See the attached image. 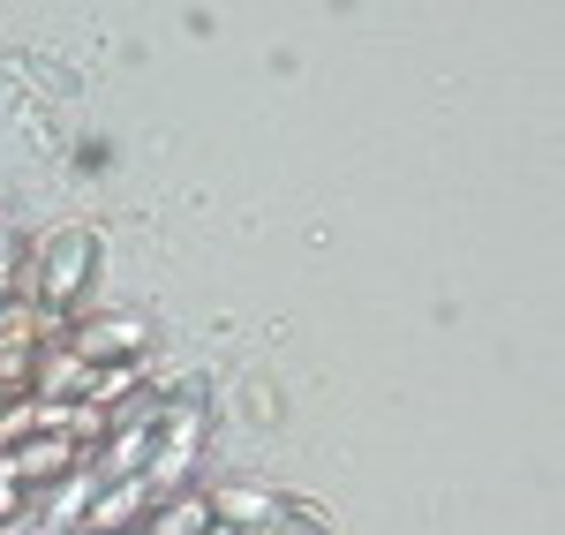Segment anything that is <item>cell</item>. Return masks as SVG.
Here are the masks:
<instances>
[{
	"label": "cell",
	"instance_id": "cell-1",
	"mask_svg": "<svg viewBox=\"0 0 565 535\" xmlns=\"http://www.w3.org/2000/svg\"><path fill=\"white\" fill-rule=\"evenodd\" d=\"M196 452H204V385L189 377L174 400H167V438L151 446V460H143V483L159 497H174L181 483H189V468H196Z\"/></svg>",
	"mask_w": 565,
	"mask_h": 535
},
{
	"label": "cell",
	"instance_id": "cell-2",
	"mask_svg": "<svg viewBox=\"0 0 565 535\" xmlns=\"http://www.w3.org/2000/svg\"><path fill=\"white\" fill-rule=\"evenodd\" d=\"M90 265H98V234H84V226H68V234H53L45 249H31V271H39V310L61 317L76 295H84Z\"/></svg>",
	"mask_w": 565,
	"mask_h": 535
},
{
	"label": "cell",
	"instance_id": "cell-3",
	"mask_svg": "<svg viewBox=\"0 0 565 535\" xmlns=\"http://www.w3.org/2000/svg\"><path fill=\"white\" fill-rule=\"evenodd\" d=\"M151 505H159V491H151L143 475L98 483V497H90V513H84V535H129V528L151 521Z\"/></svg>",
	"mask_w": 565,
	"mask_h": 535
},
{
	"label": "cell",
	"instance_id": "cell-4",
	"mask_svg": "<svg viewBox=\"0 0 565 535\" xmlns=\"http://www.w3.org/2000/svg\"><path fill=\"white\" fill-rule=\"evenodd\" d=\"M8 468H15V483H23V491H53L61 475H76V468H84V446L53 430V438H31V446H15V452H8Z\"/></svg>",
	"mask_w": 565,
	"mask_h": 535
},
{
	"label": "cell",
	"instance_id": "cell-5",
	"mask_svg": "<svg viewBox=\"0 0 565 535\" xmlns=\"http://www.w3.org/2000/svg\"><path fill=\"white\" fill-rule=\"evenodd\" d=\"M143 340H151V324H143V317H98V324L76 332V347H68V355L98 370V362H136V355H143Z\"/></svg>",
	"mask_w": 565,
	"mask_h": 535
},
{
	"label": "cell",
	"instance_id": "cell-6",
	"mask_svg": "<svg viewBox=\"0 0 565 535\" xmlns=\"http://www.w3.org/2000/svg\"><path fill=\"white\" fill-rule=\"evenodd\" d=\"M212 505V521L218 528H234V535H257L271 513H279V497H264V491H218V497H204Z\"/></svg>",
	"mask_w": 565,
	"mask_h": 535
},
{
	"label": "cell",
	"instance_id": "cell-7",
	"mask_svg": "<svg viewBox=\"0 0 565 535\" xmlns=\"http://www.w3.org/2000/svg\"><path fill=\"white\" fill-rule=\"evenodd\" d=\"M84 377H90V362H76L68 347H61V355H39L31 393H39V400H76V393H84Z\"/></svg>",
	"mask_w": 565,
	"mask_h": 535
},
{
	"label": "cell",
	"instance_id": "cell-8",
	"mask_svg": "<svg viewBox=\"0 0 565 535\" xmlns=\"http://www.w3.org/2000/svg\"><path fill=\"white\" fill-rule=\"evenodd\" d=\"M136 393V362H98L84 377V393H76V407H98V415H114V407Z\"/></svg>",
	"mask_w": 565,
	"mask_h": 535
},
{
	"label": "cell",
	"instance_id": "cell-9",
	"mask_svg": "<svg viewBox=\"0 0 565 535\" xmlns=\"http://www.w3.org/2000/svg\"><path fill=\"white\" fill-rule=\"evenodd\" d=\"M143 528H151V535H204V528H212V505H204L196 491H174Z\"/></svg>",
	"mask_w": 565,
	"mask_h": 535
},
{
	"label": "cell",
	"instance_id": "cell-10",
	"mask_svg": "<svg viewBox=\"0 0 565 535\" xmlns=\"http://www.w3.org/2000/svg\"><path fill=\"white\" fill-rule=\"evenodd\" d=\"M23 505H31V491L15 483V468H8V452H0V528H8V521H15Z\"/></svg>",
	"mask_w": 565,
	"mask_h": 535
},
{
	"label": "cell",
	"instance_id": "cell-11",
	"mask_svg": "<svg viewBox=\"0 0 565 535\" xmlns=\"http://www.w3.org/2000/svg\"><path fill=\"white\" fill-rule=\"evenodd\" d=\"M15 271H23V257H15V234H8V220H0V302L15 295Z\"/></svg>",
	"mask_w": 565,
	"mask_h": 535
},
{
	"label": "cell",
	"instance_id": "cell-12",
	"mask_svg": "<svg viewBox=\"0 0 565 535\" xmlns=\"http://www.w3.org/2000/svg\"><path fill=\"white\" fill-rule=\"evenodd\" d=\"M257 535H324V528H317L309 513H287V505H279V513H271V521H264Z\"/></svg>",
	"mask_w": 565,
	"mask_h": 535
},
{
	"label": "cell",
	"instance_id": "cell-13",
	"mask_svg": "<svg viewBox=\"0 0 565 535\" xmlns=\"http://www.w3.org/2000/svg\"><path fill=\"white\" fill-rule=\"evenodd\" d=\"M129 535H151V528H129Z\"/></svg>",
	"mask_w": 565,
	"mask_h": 535
}]
</instances>
